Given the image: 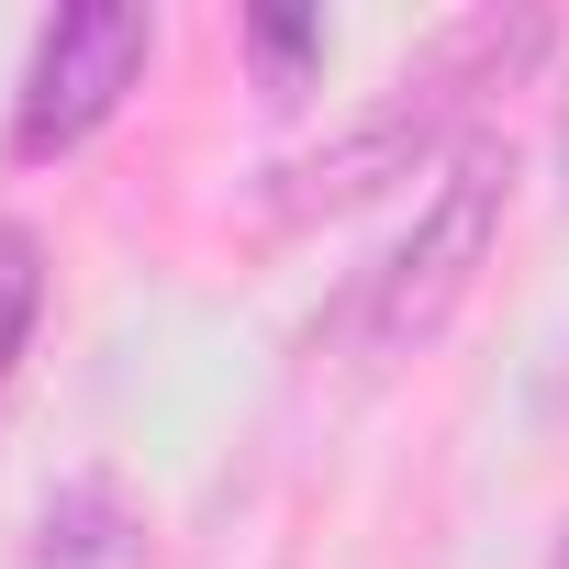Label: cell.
<instances>
[{
	"label": "cell",
	"mask_w": 569,
	"mask_h": 569,
	"mask_svg": "<svg viewBox=\"0 0 569 569\" xmlns=\"http://www.w3.org/2000/svg\"><path fill=\"white\" fill-rule=\"evenodd\" d=\"M157 23H146V0H68V12L34 34V68H23V112H12V146L23 157H57L79 134L112 123V101L134 90Z\"/></svg>",
	"instance_id": "3"
},
{
	"label": "cell",
	"mask_w": 569,
	"mask_h": 569,
	"mask_svg": "<svg viewBox=\"0 0 569 569\" xmlns=\"http://www.w3.org/2000/svg\"><path fill=\"white\" fill-rule=\"evenodd\" d=\"M536 46H547V12H480V23H458L425 68H402V79H391V101H380V112H358L336 146H313V157L279 168L268 212H279V223H313V212H347V201H369V190L413 179V168L436 157V134H447L491 79H513Z\"/></svg>",
	"instance_id": "1"
},
{
	"label": "cell",
	"mask_w": 569,
	"mask_h": 569,
	"mask_svg": "<svg viewBox=\"0 0 569 569\" xmlns=\"http://www.w3.org/2000/svg\"><path fill=\"white\" fill-rule=\"evenodd\" d=\"M34 313H46V246H34L23 223H0V380H12Z\"/></svg>",
	"instance_id": "4"
},
{
	"label": "cell",
	"mask_w": 569,
	"mask_h": 569,
	"mask_svg": "<svg viewBox=\"0 0 569 569\" xmlns=\"http://www.w3.org/2000/svg\"><path fill=\"white\" fill-rule=\"evenodd\" d=\"M302 46H313V12H257V57H268V90H291Z\"/></svg>",
	"instance_id": "5"
},
{
	"label": "cell",
	"mask_w": 569,
	"mask_h": 569,
	"mask_svg": "<svg viewBox=\"0 0 569 569\" xmlns=\"http://www.w3.org/2000/svg\"><path fill=\"white\" fill-rule=\"evenodd\" d=\"M502 201H513V157L502 146H469L447 168V190L425 201V223L402 234V257L380 268V302H369V358H413L458 302H469V279L502 234Z\"/></svg>",
	"instance_id": "2"
}]
</instances>
